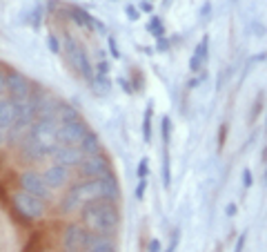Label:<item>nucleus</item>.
<instances>
[{"label": "nucleus", "mask_w": 267, "mask_h": 252, "mask_svg": "<svg viewBox=\"0 0 267 252\" xmlns=\"http://www.w3.org/2000/svg\"><path fill=\"white\" fill-rule=\"evenodd\" d=\"M118 197H121L118 181L114 174H107L103 179H89L85 183L74 185L67 192V197H63V201H60V210L74 212L92 201H100V199H105V201H118Z\"/></svg>", "instance_id": "nucleus-1"}, {"label": "nucleus", "mask_w": 267, "mask_h": 252, "mask_svg": "<svg viewBox=\"0 0 267 252\" xmlns=\"http://www.w3.org/2000/svg\"><path fill=\"white\" fill-rule=\"evenodd\" d=\"M80 215H83V223L96 235H105L112 237L116 232L118 223H121V215H118V208L114 206V201H92L87 206L80 208Z\"/></svg>", "instance_id": "nucleus-2"}, {"label": "nucleus", "mask_w": 267, "mask_h": 252, "mask_svg": "<svg viewBox=\"0 0 267 252\" xmlns=\"http://www.w3.org/2000/svg\"><path fill=\"white\" fill-rule=\"evenodd\" d=\"M58 127H60V123L56 121V118H38L31 125L29 136L40 145V150L45 152V156L51 154V152L60 145L58 143Z\"/></svg>", "instance_id": "nucleus-3"}, {"label": "nucleus", "mask_w": 267, "mask_h": 252, "mask_svg": "<svg viewBox=\"0 0 267 252\" xmlns=\"http://www.w3.org/2000/svg\"><path fill=\"white\" fill-rule=\"evenodd\" d=\"M11 203H13V208H16L18 215L25 217L27 221L40 219L42 215H45V201H42L40 197H36V194L25 192V190H20V192L13 194Z\"/></svg>", "instance_id": "nucleus-4"}, {"label": "nucleus", "mask_w": 267, "mask_h": 252, "mask_svg": "<svg viewBox=\"0 0 267 252\" xmlns=\"http://www.w3.org/2000/svg\"><path fill=\"white\" fill-rule=\"evenodd\" d=\"M65 51H67V58H69L71 67L83 76V78H87L89 83H92L94 80V69H92V63H89V58H87V54H85L83 47H80L78 42H74L71 38H67Z\"/></svg>", "instance_id": "nucleus-5"}, {"label": "nucleus", "mask_w": 267, "mask_h": 252, "mask_svg": "<svg viewBox=\"0 0 267 252\" xmlns=\"http://www.w3.org/2000/svg\"><path fill=\"white\" fill-rule=\"evenodd\" d=\"M89 239H92V235L80 223H69L63 232V248L65 252H83L87 250Z\"/></svg>", "instance_id": "nucleus-6"}, {"label": "nucleus", "mask_w": 267, "mask_h": 252, "mask_svg": "<svg viewBox=\"0 0 267 252\" xmlns=\"http://www.w3.org/2000/svg\"><path fill=\"white\" fill-rule=\"evenodd\" d=\"M87 125H85L83 118H78V121H69V123H60L58 127V143L60 145H74L78 147L80 141L85 139V134H87Z\"/></svg>", "instance_id": "nucleus-7"}, {"label": "nucleus", "mask_w": 267, "mask_h": 252, "mask_svg": "<svg viewBox=\"0 0 267 252\" xmlns=\"http://www.w3.org/2000/svg\"><path fill=\"white\" fill-rule=\"evenodd\" d=\"M80 174L87 179H103V177H107V174H112V165L100 154L85 156V161L80 163Z\"/></svg>", "instance_id": "nucleus-8"}, {"label": "nucleus", "mask_w": 267, "mask_h": 252, "mask_svg": "<svg viewBox=\"0 0 267 252\" xmlns=\"http://www.w3.org/2000/svg\"><path fill=\"white\" fill-rule=\"evenodd\" d=\"M18 183H20V190H25V192L36 194V197L45 199V201L49 199L51 188L45 183V177H42V174H38V172H25V174H20Z\"/></svg>", "instance_id": "nucleus-9"}, {"label": "nucleus", "mask_w": 267, "mask_h": 252, "mask_svg": "<svg viewBox=\"0 0 267 252\" xmlns=\"http://www.w3.org/2000/svg\"><path fill=\"white\" fill-rule=\"evenodd\" d=\"M51 159H54L56 165H65V168H74V165H80L85 161V154L80 147L74 145H58L54 152H51Z\"/></svg>", "instance_id": "nucleus-10"}, {"label": "nucleus", "mask_w": 267, "mask_h": 252, "mask_svg": "<svg viewBox=\"0 0 267 252\" xmlns=\"http://www.w3.org/2000/svg\"><path fill=\"white\" fill-rule=\"evenodd\" d=\"M31 83L18 72H7V92L11 94V98H22L31 96Z\"/></svg>", "instance_id": "nucleus-11"}, {"label": "nucleus", "mask_w": 267, "mask_h": 252, "mask_svg": "<svg viewBox=\"0 0 267 252\" xmlns=\"http://www.w3.org/2000/svg\"><path fill=\"white\" fill-rule=\"evenodd\" d=\"M45 183L49 185L51 190H58L63 188L67 183V179H69V168H65V165H51L49 170H45Z\"/></svg>", "instance_id": "nucleus-12"}, {"label": "nucleus", "mask_w": 267, "mask_h": 252, "mask_svg": "<svg viewBox=\"0 0 267 252\" xmlns=\"http://www.w3.org/2000/svg\"><path fill=\"white\" fill-rule=\"evenodd\" d=\"M16 116H18V112H16L13 98H2V101H0V127L9 130V127L13 125V121H16Z\"/></svg>", "instance_id": "nucleus-13"}, {"label": "nucleus", "mask_w": 267, "mask_h": 252, "mask_svg": "<svg viewBox=\"0 0 267 252\" xmlns=\"http://www.w3.org/2000/svg\"><path fill=\"white\" fill-rule=\"evenodd\" d=\"M69 16L74 18V22H76V25L85 27V29H100V31L105 29V27L100 25V22L96 20V18H92L87 11H83V9H78V7H71V9H69Z\"/></svg>", "instance_id": "nucleus-14"}, {"label": "nucleus", "mask_w": 267, "mask_h": 252, "mask_svg": "<svg viewBox=\"0 0 267 252\" xmlns=\"http://www.w3.org/2000/svg\"><path fill=\"white\" fill-rule=\"evenodd\" d=\"M85 252H116V244H114L109 237L105 235H96L89 239V246Z\"/></svg>", "instance_id": "nucleus-15"}, {"label": "nucleus", "mask_w": 267, "mask_h": 252, "mask_svg": "<svg viewBox=\"0 0 267 252\" xmlns=\"http://www.w3.org/2000/svg\"><path fill=\"white\" fill-rule=\"evenodd\" d=\"M80 150H83V154L85 156H94V154H100V139H98V134H94V132H87L85 134V139L80 141Z\"/></svg>", "instance_id": "nucleus-16"}, {"label": "nucleus", "mask_w": 267, "mask_h": 252, "mask_svg": "<svg viewBox=\"0 0 267 252\" xmlns=\"http://www.w3.org/2000/svg\"><path fill=\"white\" fill-rule=\"evenodd\" d=\"M80 114L76 107H71L69 103H56V121L58 123H69V121H78Z\"/></svg>", "instance_id": "nucleus-17"}, {"label": "nucleus", "mask_w": 267, "mask_h": 252, "mask_svg": "<svg viewBox=\"0 0 267 252\" xmlns=\"http://www.w3.org/2000/svg\"><path fill=\"white\" fill-rule=\"evenodd\" d=\"M142 141L145 143L151 141V105L145 109V116H142Z\"/></svg>", "instance_id": "nucleus-18"}, {"label": "nucleus", "mask_w": 267, "mask_h": 252, "mask_svg": "<svg viewBox=\"0 0 267 252\" xmlns=\"http://www.w3.org/2000/svg\"><path fill=\"white\" fill-rule=\"evenodd\" d=\"M94 87H96V92L100 94H107L109 92V87H112V83H109V78L105 74H94Z\"/></svg>", "instance_id": "nucleus-19"}, {"label": "nucleus", "mask_w": 267, "mask_h": 252, "mask_svg": "<svg viewBox=\"0 0 267 252\" xmlns=\"http://www.w3.org/2000/svg\"><path fill=\"white\" fill-rule=\"evenodd\" d=\"M207 49H209V38L205 36L196 45V49H194V56H196L198 60H207Z\"/></svg>", "instance_id": "nucleus-20"}, {"label": "nucleus", "mask_w": 267, "mask_h": 252, "mask_svg": "<svg viewBox=\"0 0 267 252\" xmlns=\"http://www.w3.org/2000/svg\"><path fill=\"white\" fill-rule=\"evenodd\" d=\"M171 183V172H169V154H167V150L163 152V185L165 188H169Z\"/></svg>", "instance_id": "nucleus-21"}, {"label": "nucleus", "mask_w": 267, "mask_h": 252, "mask_svg": "<svg viewBox=\"0 0 267 252\" xmlns=\"http://www.w3.org/2000/svg\"><path fill=\"white\" fill-rule=\"evenodd\" d=\"M149 31L154 34L156 38H163V34H165V29H163V25H160V18H151L149 20Z\"/></svg>", "instance_id": "nucleus-22"}, {"label": "nucleus", "mask_w": 267, "mask_h": 252, "mask_svg": "<svg viewBox=\"0 0 267 252\" xmlns=\"http://www.w3.org/2000/svg\"><path fill=\"white\" fill-rule=\"evenodd\" d=\"M107 45H109V51H112V56L114 58H121V49H118V45H116V40H114V36H107Z\"/></svg>", "instance_id": "nucleus-23"}, {"label": "nucleus", "mask_w": 267, "mask_h": 252, "mask_svg": "<svg viewBox=\"0 0 267 252\" xmlns=\"http://www.w3.org/2000/svg\"><path fill=\"white\" fill-rule=\"evenodd\" d=\"M171 121H169V116H165L163 118V141L165 143H169V130H171Z\"/></svg>", "instance_id": "nucleus-24"}, {"label": "nucleus", "mask_w": 267, "mask_h": 252, "mask_svg": "<svg viewBox=\"0 0 267 252\" xmlns=\"http://www.w3.org/2000/svg\"><path fill=\"white\" fill-rule=\"evenodd\" d=\"M47 42H49V47H51V51H54V54H60V45H58V38H56L54 34H49V36H47Z\"/></svg>", "instance_id": "nucleus-25"}, {"label": "nucleus", "mask_w": 267, "mask_h": 252, "mask_svg": "<svg viewBox=\"0 0 267 252\" xmlns=\"http://www.w3.org/2000/svg\"><path fill=\"white\" fill-rule=\"evenodd\" d=\"M200 67H203V60L192 56V58H189V69H192V72H200Z\"/></svg>", "instance_id": "nucleus-26"}, {"label": "nucleus", "mask_w": 267, "mask_h": 252, "mask_svg": "<svg viewBox=\"0 0 267 252\" xmlns=\"http://www.w3.org/2000/svg\"><path fill=\"white\" fill-rule=\"evenodd\" d=\"M4 92H7V74L0 72V101H2Z\"/></svg>", "instance_id": "nucleus-27"}, {"label": "nucleus", "mask_w": 267, "mask_h": 252, "mask_svg": "<svg viewBox=\"0 0 267 252\" xmlns=\"http://www.w3.org/2000/svg\"><path fill=\"white\" fill-rule=\"evenodd\" d=\"M252 183H254V177H252V170H245V172H243V185H245V188H250Z\"/></svg>", "instance_id": "nucleus-28"}, {"label": "nucleus", "mask_w": 267, "mask_h": 252, "mask_svg": "<svg viewBox=\"0 0 267 252\" xmlns=\"http://www.w3.org/2000/svg\"><path fill=\"white\" fill-rule=\"evenodd\" d=\"M125 11H127V16H130V20H138V16H140V13H138V9L132 7V4H127Z\"/></svg>", "instance_id": "nucleus-29"}, {"label": "nucleus", "mask_w": 267, "mask_h": 252, "mask_svg": "<svg viewBox=\"0 0 267 252\" xmlns=\"http://www.w3.org/2000/svg\"><path fill=\"white\" fill-rule=\"evenodd\" d=\"M94 74H105V76H107L109 74V65L105 63V60H100V63L96 65V72H94Z\"/></svg>", "instance_id": "nucleus-30"}, {"label": "nucleus", "mask_w": 267, "mask_h": 252, "mask_svg": "<svg viewBox=\"0 0 267 252\" xmlns=\"http://www.w3.org/2000/svg\"><path fill=\"white\" fill-rule=\"evenodd\" d=\"M145 188H147V179H140V183H138V190H136V199H142V194H145Z\"/></svg>", "instance_id": "nucleus-31"}, {"label": "nucleus", "mask_w": 267, "mask_h": 252, "mask_svg": "<svg viewBox=\"0 0 267 252\" xmlns=\"http://www.w3.org/2000/svg\"><path fill=\"white\" fill-rule=\"evenodd\" d=\"M147 252H160V241L158 239H151L149 246H147Z\"/></svg>", "instance_id": "nucleus-32"}, {"label": "nucleus", "mask_w": 267, "mask_h": 252, "mask_svg": "<svg viewBox=\"0 0 267 252\" xmlns=\"http://www.w3.org/2000/svg\"><path fill=\"white\" fill-rule=\"evenodd\" d=\"M138 177H140V179L147 177V159H142L140 165H138Z\"/></svg>", "instance_id": "nucleus-33"}, {"label": "nucleus", "mask_w": 267, "mask_h": 252, "mask_svg": "<svg viewBox=\"0 0 267 252\" xmlns=\"http://www.w3.org/2000/svg\"><path fill=\"white\" fill-rule=\"evenodd\" d=\"M245 239H247V235L243 232L241 237H238V241H236V248H234V252H243V246H245Z\"/></svg>", "instance_id": "nucleus-34"}, {"label": "nucleus", "mask_w": 267, "mask_h": 252, "mask_svg": "<svg viewBox=\"0 0 267 252\" xmlns=\"http://www.w3.org/2000/svg\"><path fill=\"white\" fill-rule=\"evenodd\" d=\"M176 246H178V235H174V239H171V244H169V248H167L165 252H176Z\"/></svg>", "instance_id": "nucleus-35"}, {"label": "nucleus", "mask_w": 267, "mask_h": 252, "mask_svg": "<svg viewBox=\"0 0 267 252\" xmlns=\"http://www.w3.org/2000/svg\"><path fill=\"white\" fill-rule=\"evenodd\" d=\"M225 212H227V217H234V215H236V203H230V206L225 208Z\"/></svg>", "instance_id": "nucleus-36"}, {"label": "nucleus", "mask_w": 267, "mask_h": 252, "mask_svg": "<svg viewBox=\"0 0 267 252\" xmlns=\"http://www.w3.org/2000/svg\"><path fill=\"white\" fill-rule=\"evenodd\" d=\"M118 83H121L123 87H125V92H127V94H132V92H134V89H132V85L127 83V80H123V78H121V80H118Z\"/></svg>", "instance_id": "nucleus-37"}, {"label": "nucleus", "mask_w": 267, "mask_h": 252, "mask_svg": "<svg viewBox=\"0 0 267 252\" xmlns=\"http://www.w3.org/2000/svg\"><path fill=\"white\" fill-rule=\"evenodd\" d=\"M4 141H7V130H4V127H0V145H2Z\"/></svg>", "instance_id": "nucleus-38"}, {"label": "nucleus", "mask_w": 267, "mask_h": 252, "mask_svg": "<svg viewBox=\"0 0 267 252\" xmlns=\"http://www.w3.org/2000/svg\"><path fill=\"white\" fill-rule=\"evenodd\" d=\"M261 109H263V107H261V103H256V105H254V112H252V121L256 118V114H261Z\"/></svg>", "instance_id": "nucleus-39"}, {"label": "nucleus", "mask_w": 267, "mask_h": 252, "mask_svg": "<svg viewBox=\"0 0 267 252\" xmlns=\"http://www.w3.org/2000/svg\"><path fill=\"white\" fill-rule=\"evenodd\" d=\"M140 9L142 11H151L154 7H151V2H140Z\"/></svg>", "instance_id": "nucleus-40"}, {"label": "nucleus", "mask_w": 267, "mask_h": 252, "mask_svg": "<svg viewBox=\"0 0 267 252\" xmlns=\"http://www.w3.org/2000/svg\"><path fill=\"white\" fill-rule=\"evenodd\" d=\"M0 199H2V201H7V192H4L2 185H0Z\"/></svg>", "instance_id": "nucleus-41"}, {"label": "nucleus", "mask_w": 267, "mask_h": 252, "mask_svg": "<svg viewBox=\"0 0 267 252\" xmlns=\"http://www.w3.org/2000/svg\"><path fill=\"white\" fill-rule=\"evenodd\" d=\"M263 159H265V163H267V147L263 150Z\"/></svg>", "instance_id": "nucleus-42"}, {"label": "nucleus", "mask_w": 267, "mask_h": 252, "mask_svg": "<svg viewBox=\"0 0 267 252\" xmlns=\"http://www.w3.org/2000/svg\"><path fill=\"white\" fill-rule=\"evenodd\" d=\"M167 2H169V0H167Z\"/></svg>", "instance_id": "nucleus-43"}]
</instances>
